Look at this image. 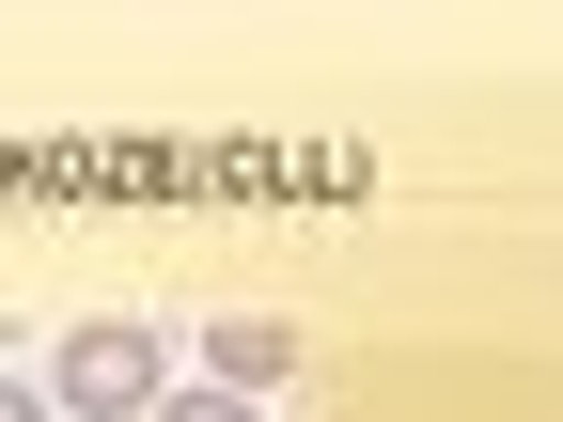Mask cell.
Returning a JSON list of instances; mask_svg holds the SVG:
<instances>
[{
  "mask_svg": "<svg viewBox=\"0 0 563 422\" xmlns=\"http://www.w3.org/2000/svg\"><path fill=\"white\" fill-rule=\"evenodd\" d=\"M141 422H251V407H235L220 376H203V391H157V407H141Z\"/></svg>",
  "mask_w": 563,
  "mask_h": 422,
  "instance_id": "obj_3",
  "label": "cell"
},
{
  "mask_svg": "<svg viewBox=\"0 0 563 422\" xmlns=\"http://www.w3.org/2000/svg\"><path fill=\"white\" fill-rule=\"evenodd\" d=\"M0 422H63V407H47V391H0Z\"/></svg>",
  "mask_w": 563,
  "mask_h": 422,
  "instance_id": "obj_4",
  "label": "cell"
},
{
  "mask_svg": "<svg viewBox=\"0 0 563 422\" xmlns=\"http://www.w3.org/2000/svg\"><path fill=\"white\" fill-rule=\"evenodd\" d=\"M203 360H220V391L251 407V391H282V376H298V329H282V313H220V344H203Z\"/></svg>",
  "mask_w": 563,
  "mask_h": 422,
  "instance_id": "obj_2",
  "label": "cell"
},
{
  "mask_svg": "<svg viewBox=\"0 0 563 422\" xmlns=\"http://www.w3.org/2000/svg\"><path fill=\"white\" fill-rule=\"evenodd\" d=\"M157 376H173V344L141 329V313H95V329L47 344V407H63V422H141Z\"/></svg>",
  "mask_w": 563,
  "mask_h": 422,
  "instance_id": "obj_1",
  "label": "cell"
}]
</instances>
